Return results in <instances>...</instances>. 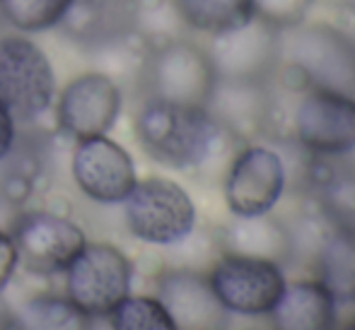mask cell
<instances>
[{
    "label": "cell",
    "mask_w": 355,
    "mask_h": 330,
    "mask_svg": "<svg viewBox=\"0 0 355 330\" xmlns=\"http://www.w3.org/2000/svg\"><path fill=\"white\" fill-rule=\"evenodd\" d=\"M133 131L148 157L182 172L208 162L223 133L206 107H184L159 99H143Z\"/></svg>",
    "instance_id": "6da1fadb"
},
{
    "label": "cell",
    "mask_w": 355,
    "mask_h": 330,
    "mask_svg": "<svg viewBox=\"0 0 355 330\" xmlns=\"http://www.w3.org/2000/svg\"><path fill=\"white\" fill-rule=\"evenodd\" d=\"M58 82L46 51L22 32L0 37V99L19 126H34L53 109Z\"/></svg>",
    "instance_id": "7a4b0ae2"
},
{
    "label": "cell",
    "mask_w": 355,
    "mask_h": 330,
    "mask_svg": "<svg viewBox=\"0 0 355 330\" xmlns=\"http://www.w3.org/2000/svg\"><path fill=\"white\" fill-rule=\"evenodd\" d=\"M215 80L218 75L208 51L187 39H172L148 48L138 73L143 99L184 107H206Z\"/></svg>",
    "instance_id": "3957f363"
},
{
    "label": "cell",
    "mask_w": 355,
    "mask_h": 330,
    "mask_svg": "<svg viewBox=\"0 0 355 330\" xmlns=\"http://www.w3.org/2000/svg\"><path fill=\"white\" fill-rule=\"evenodd\" d=\"M281 61L312 87L355 97V44L329 24H295L281 29Z\"/></svg>",
    "instance_id": "277c9868"
},
{
    "label": "cell",
    "mask_w": 355,
    "mask_h": 330,
    "mask_svg": "<svg viewBox=\"0 0 355 330\" xmlns=\"http://www.w3.org/2000/svg\"><path fill=\"white\" fill-rule=\"evenodd\" d=\"M121 205L126 229L150 246L182 244L196 227V205L172 178H143Z\"/></svg>",
    "instance_id": "5b68a950"
},
{
    "label": "cell",
    "mask_w": 355,
    "mask_h": 330,
    "mask_svg": "<svg viewBox=\"0 0 355 330\" xmlns=\"http://www.w3.org/2000/svg\"><path fill=\"white\" fill-rule=\"evenodd\" d=\"M66 297L87 316L107 318L131 294L133 263L109 241H87L66 268Z\"/></svg>",
    "instance_id": "8992f818"
},
{
    "label": "cell",
    "mask_w": 355,
    "mask_h": 330,
    "mask_svg": "<svg viewBox=\"0 0 355 330\" xmlns=\"http://www.w3.org/2000/svg\"><path fill=\"white\" fill-rule=\"evenodd\" d=\"M123 109V89L112 75L87 70L68 80L56 94L53 116L61 133L73 140L109 135Z\"/></svg>",
    "instance_id": "52a82bcc"
},
{
    "label": "cell",
    "mask_w": 355,
    "mask_h": 330,
    "mask_svg": "<svg viewBox=\"0 0 355 330\" xmlns=\"http://www.w3.org/2000/svg\"><path fill=\"white\" fill-rule=\"evenodd\" d=\"M10 237L17 258L29 273L61 275L87 244L83 227L66 214L51 210H22L12 219Z\"/></svg>",
    "instance_id": "ba28073f"
},
{
    "label": "cell",
    "mask_w": 355,
    "mask_h": 330,
    "mask_svg": "<svg viewBox=\"0 0 355 330\" xmlns=\"http://www.w3.org/2000/svg\"><path fill=\"white\" fill-rule=\"evenodd\" d=\"M215 297L230 313L263 316L271 313L285 289L281 265L268 258L225 253L208 273Z\"/></svg>",
    "instance_id": "9c48e42d"
},
{
    "label": "cell",
    "mask_w": 355,
    "mask_h": 330,
    "mask_svg": "<svg viewBox=\"0 0 355 330\" xmlns=\"http://www.w3.org/2000/svg\"><path fill=\"white\" fill-rule=\"evenodd\" d=\"M71 174L78 191L99 205H119L138 183L133 157L109 135L75 140Z\"/></svg>",
    "instance_id": "30bf717a"
},
{
    "label": "cell",
    "mask_w": 355,
    "mask_h": 330,
    "mask_svg": "<svg viewBox=\"0 0 355 330\" xmlns=\"http://www.w3.org/2000/svg\"><path fill=\"white\" fill-rule=\"evenodd\" d=\"M300 145L319 157H341L355 149V97L312 87L295 109Z\"/></svg>",
    "instance_id": "8fae6325"
},
{
    "label": "cell",
    "mask_w": 355,
    "mask_h": 330,
    "mask_svg": "<svg viewBox=\"0 0 355 330\" xmlns=\"http://www.w3.org/2000/svg\"><path fill=\"white\" fill-rule=\"evenodd\" d=\"M283 159L263 145L244 147L225 176V203L234 217L268 214L283 196Z\"/></svg>",
    "instance_id": "7c38bea8"
},
{
    "label": "cell",
    "mask_w": 355,
    "mask_h": 330,
    "mask_svg": "<svg viewBox=\"0 0 355 330\" xmlns=\"http://www.w3.org/2000/svg\"><path fill=\"white\" fill-rule=\"evenodd\" d=\"M206 51L218 77L268 80L281 63V29L252 17L242 27L215 34Z\"/></svg>",
    "instance_id": "4fadbf2b"
},
{
    "label": "cell",
    "mask_w": 355,
    "mask_h": 330,
    "mask_svg": "<svg viewBox=\"0 0 355 330\" xmlns=\"http://www.w3.org/2000/svg\"><path fill=\"white\" fill-rule=\"evenodd\" d=\"M157 299L177 330H227L230 311L215 297L208 275L169 268L157 277Z\"/></svg>",
    "instance_id": "5bb4252c"
},
{
    "label": "cell",
    "mask_w": 355,
    "mask_h": 330,
    "mask_svg": "<svg viewBox=\"0 0 355 330\" xmlns=\"http://www.w3.org/2000/svg\"><path fill=\"white\" fill-rule=\"evenodd\" d=\"M61 34L94 53L136 37V0H73Z\"/></svg>",
    "instance_id": "9a60e30c"
},
{
    "label": "cell",
    "mask_w": 355,
    "mask_h": 330,
    "mask_svg": "<svg viewBox=\"0 0 355 330\" xmlns=\"http://www.w3.org/2000/svg\"><path fill=\"white\" fill-rule=\"evenodd\" d=\"M206 111L220 131L239 140H252L266 131L271 113V92L266 80L218 77L206 102Z\"/></svg>",
    "instance_id": "2e32d148"
},
{
    "label": "cell",
    "mask_w": 355,
    "mask_h": 330,
    "mask_svg": "<svg viewBox=\"0 0 355 330\" xmlns=\"http://www.w3.org/2000/svg\"><path fill=\"white\" fill-rule=\"evenodd\" d=\"M336 306L319 279H300L285 284L271 313L278 330H336Z\"/></svg>",
    "instance_id": "e0dca14e"
},
{
    "label": "cell",
    "mask_w": 355,
    "mask_h": 330,
    "mask_svg": "<svg viewBox=\"0 0 355 330\" xmlns=\"http://www.w3.org/2000/svg\"><path fill=\"white\" fill-rule=\"evenodd\" d=\"M319 282L336 302L355 299V227H334L319 248Z\"/></svg>",
    "instance_id": "ac0fdd59"
},
{
    "label": "cell",
    "mask_w": 355,
    "mask_h": 330,
    "mask_svg": "<svg viewBox=\"0 0 355 330\" xmlns=\"http://www.w3.org/2000/svg\"><path fill=\"white\" fill-rule=\"evenodd\" d=\"M227 253H242V256L281 263L293 251V239L283 224H278L268 214H259V217H239V222L232 224V229L227 232Z\"/></svg>",
    "instance_id": "d6986e66"
},
{
    "label": "cell",
    "mask_w": 355,
    "mask_h": 330,
    "mask_svg": "<svg viewBox=\"0 0 355 330\" xmlns=\"http://www.w3.org/2000/svg\"><path fill=\"white\" fill-rule=\"evenodd\" d=\"M15 330H94V318L66 294H39L15 311Z\"/></svg>",
    "instance_id": "ffe728a7"
},
{
    "label": "cell",
    "mask_w": 355,
    "mask_h": 330,
    "mask_svg": "<svg viewBox=\"0 0 355 330\" xmlns=\"http://www.w3.org/2000/svg\"><path fill=\"white\" fill-rule=\"evenodd\" d=\"M184 27L203 34H225L254 17L252 0H172Z\"/></svg>",
    "instance_id": "44dd1931"
},
{
    "label": "cell",
    "mask_w": 355,
    "mask_h": 330,
    "mask_svg": "<svg viewBox=\"0 0 355 330\" xmlns=\"http://www.w3.org/2000/svg\"><path fill=\"white\" fill-rule=\"evenodd\" d=\"M73 0H0V17L22 34L58 29Z\"/></svg>",
    "instance_id": "7402d4cb"
},
{
    "label": "cell",
    "mask_w": 355,
    "mask_h": 330,
    "mask_svg": "<svg viewBox=\"0 0 355 330\" xmlns=\"http://www.w3.org/2000/svg\"><path fill=\"white\" fill-rule=\"evenodd\" d=\"M107 318L112 330H177L159 299L145 294H128Z\"/></svg>",
    "instance_id": "603a6c76"
},
{
    "label": "cell",
    "mask_w": 355,
    "mask_h": 330,
    "mask_svg": "<svg viewBox=\"0 0 355 330\" xmlns=\"http://www.w3.org/2000/svg\"><path fill=\"white\" fill-rule=\"evenodd\" d=\"M319 203L334 227H355V169H331L319 181Z\"/></svg>",
    "instance_id": "cb8c5ba5"
},
{
    "label": "cell",
    "mask_w": 355,
    "mask_h": 330,
    "mask_svg": "<svg viewBox=\"0 0 355 330\" xmlns=\"http://www.w3.org/2000/svg\"><path fill=\"white\" fill-rule=\"evenodd\" d=\"M314 0H252L254 17L263 19L276 29H288L302 24Z\"/></svg>",
    "instance_id": "d4e9b609"
},
{
    "label": "cell",
    "mask_w": 355,
    "mask_h": 330,
    "mask_svg": "<svg viewBox=\"0 0 355 330\" xmlns=\"http://www.w3.org/2000/svg\"><path fill=\"white\" fill-rule=\"evenodd\" d=\"M34 186H37V183H34L32 178L15 172V169L5 167V172L0 174V200L12 205V208H22L29 200V196L34 193Z\"/></svg>",
    "instance_id": "484cf974"
},
{
    "label": "cell",
    "mask_w": 355,
    "mask_h": 330,
    "mask_svg": "<svg viewBox=\"0 0 355 330\" xmlns=\"http://www.w3.org/2000/svg\"><path fill=\"white\" fill-rule=\"evenodd\" d=\"M17 138H19L17 118L12 116V111H10L3 99H0V164L10 157V152H12L15 145H17Z\"/></svg>",
    "instance_id": "4316f807"
},
{
    "label": "cell",
    "mask_w": 355,
    "mask_h": 330,
    "mask_svg": "<svg viewBox=\"0 0 355 330\" xmlns=\"http://www.w3.org/2000/svg\"><path fill=\"white\" fill-rule=\"evenodd\" d=\"M17 265H19V258H17V248H15L12 237H10V232L0 229V294H3L5 287L10 284Z\"/></svg>",
    "instance_id": "83f0119b"
},
{
    "label": "cell",
    "mask_w": 355,
    "mask_h": 330,
    "mask_svg": "<svg viewBox=\"0 0 355 330\" xmlns=\"http://www.w3.org/2000/svg\"><path fill=\"white\" fill-rule=\"evenodd\" d=\"M0 330H15V311L0 294Z\"/></svg>",
    "instance_id": "f1b7e54d"
},
{
    "label": "cell",
    "mask_w": 355,
    "mask_h": 330,
    "mask_svg": "<svg viewBox=\"0 0 355 330\" xmlns=\"http://www.w3.org/2000/svg\"><path fill=\"white\" fill-rule=\"evenodd\" d=\"M327 5H334V8H348L355 10V0H324Z\"/></svg>",
    "instance_id": "f546056e"
},
{
    "label": "cell",
    "mask_w": 355,
    "mask_h": 330,
    "mask_svg": "<svg viewBox=\"0 0 355 330\" xmlns=\"http://www.w3.org/2000/svg\"><path fill=\"white\" fill-rule=\"evenodd\" d=\"M343 330H355V323H353V326H348V328H343Z\"/></svg>",
    "instance_id": "4dcf8cb0"
}]
</instances>
